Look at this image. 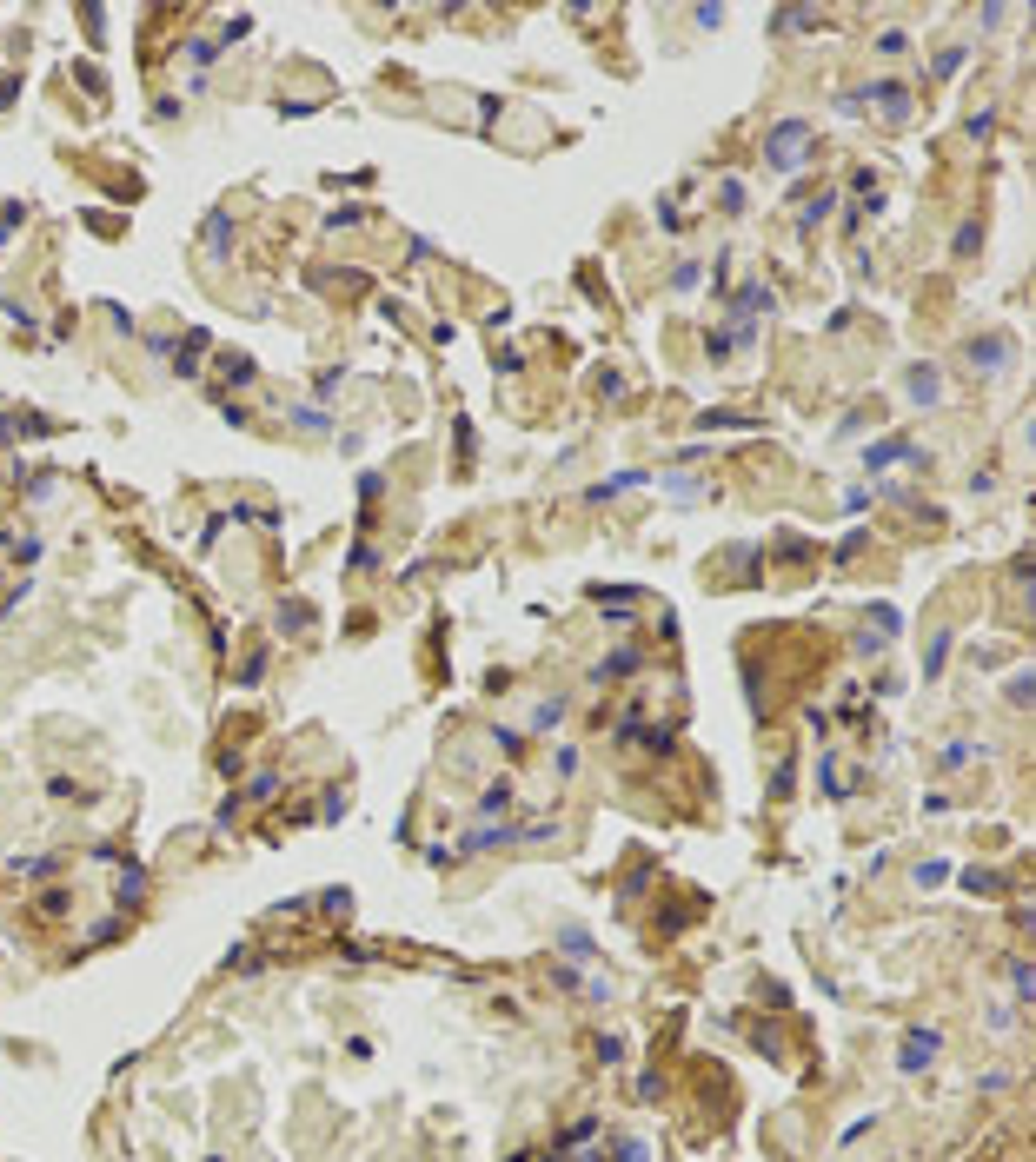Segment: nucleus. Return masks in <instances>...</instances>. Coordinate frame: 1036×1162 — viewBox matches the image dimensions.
Wrapping results in <instances>:
<instances>
[{"label":"nucleus","instance_id":"f257e3e1","mask_svg":"<svg viewBox=\"0 0 1036 1162\" xmlns=\"http://www.w3.org/2000/svg\"><path fill=\"white\" fill-rule=\"evenodd\" d=\"M804 147H810V127H804V120H778L771 140H764V160H771L778 173H797V166H804Z\"/></svg>","mask_w":1036,"mask_h":1162},{"label":"nucleus","instance_id":"f03ea898","mask_svg":"<svg viewBox=\"0 0 1036 1162\" xmlns=\"http://www.w3.org/2000/svg\"><path fill=\"white\" fill-rule=\"evenodd\" d=\"M851 113H863V106H877L884 120H904L910 113V87H897V80H877V87H863V94H851Z\"/></svg>","mask_w":1036,"mask_h":1162},{"label":"nucleus","instance_id":"7ed1b4c3","mask_svg":"<svg viewBox=\"0 0 1036 1162\" xmlns=\"http://www.w3.org/2000/svg\"><path fill=\"white\" fill-rule=\"evenodd\" d=\"M936 1050H943V1036H936V1030H910V1036H904V1056H897V1069H910V1076H917V1069H930V1062H936Z\"/></svg>","mask_w":1036,"mask_h":1162},{"label":"nucleus","instance_id":"20e7f679","mask_svg":"<svg viewBox=\"0 0 1036 1162\" xmlns=\"http://www.w3.org/2000/svg\"><path fill=\"white\" fill-rule=\"evenodd\" d=\"M1003 359H1010V339H1003V332L970 339V366H977V372H1003Z\"/></svg>","mask_w":1036,"mask_h":1162},{"label":"nucleus","instance_id":"39448f33","mask_svg":"<svg viewBox=\"0 0 1036 1162\" xmlns=\"http://www.w3.org/2000/svg\"><path fill=\"white\" fill-rule=\"evenodd\" d=\"M771 306H778V300H771V286H744V293L731 300V312H737V326H758Z\"/></svg>","mask_w":1036,"mask_h":1162},{"label":"nucleus","instance_id":"423d86ee","mask_svg":"<svg viewBox=\"0 0 1036 1162\" xmlns=\"http://www.w3.org/2000/svg\"><path fill=\"white\" fill-rule=\"evenodd\" d=\"M512 797H518V784H512V778L485 784V797H479V817H485V824H492V817H506V810H512Z\"/></svg>","mask_w":1036,"mask_h":1162},{"label":"nucleus","instance_id":"0eeeda50","mask_svg":"<svg viewBox=\"0 0 1036 1162\" xmlns=\"http://www.w3.org/2000/svg\"><path fill=\"white\" fill-rule=\"evenodd\" d=\"M910 399H924V405H936V399H943V385H936V372H930V366H910Z\"/></svg>","mask_w":1036,"mask_h":1162},{"label":"nucleus","instance_id":"6e6552de","mask_svg":"<svg viewBox=\"0 0 1036 1162\" xmlns=\"http://www.w3.org/2000/svg\"><path fill=\"white\" fill-rule=\"evenodd\" d=\"M890 625H897V618H890V611H877V618L857 632V651H884V645H890Z\"/></svg>","mask_w":1036,"mask_h":1162},{"label":"nucleus","instance_id":"1a4fd4ad","mask_svg":"<svg viewBox=\"0 0 1036 1162\" xmlns=\"http://www.w3.org/2000/svg\"><path fill=\"white\" fill-rule=\"evenodd\" d=\"M558 717H565V698H538L531 705V731H552Z\"/></svg>","mask_w":1036,"mask_h":1162},{"label":"nucleus","instance_id":"9d476101","mask_svg":"<svg viewBox=\"0 0 1036 1162\" xmlns=\"http://www.w3.org/2000/svg\"><path fill=\"white\" fill-rule=\"evenodd\" d=\"M890 458H910V439H884V445L870 452V472H877V465H890Z\"/></svg>","mask_w":1036,"mask_h":1162},{"label":"nucleus","instance_id":"9b49d317","mask_svg":"<svg viewBox=\"0 0 1036 1162\" xmlns=\"http://www.w3.org/2000/svg\"><path fill=\"white\" fill-rule=\"evenodd\" d=\"M1010 983H1016V996H1023V1003L1036 996V977H1030V963H1010Z\"/></svg>","mask_w":1036,"mask_h":1162},{"label":"nucleus","instance_id":"f8f14e48","mask_svg":"<svg viewBox=\"0 0 1036 1162\" xmlns=\"http://www.w3.org/2000/svg\"><path fill=\"white\" fill-rule=\"evenodd\" d=\"M565 957L585 963V957H591V936H585V930H565Z\"/></svg>","mask_w":1036,"mask_h":1162},{"label":"nucleus","instance_id":"ddd939ff","mask_svg":"<svg viewBox=\"0 0 1036 1162\" xmlns=\"http://www.w3.org/2000/svg\"><path fill=\"white\" fill-rule=\"evenodd\" d=\"M817 771H824V784H831V797H844V784H851V778H844V764H837V758H824Z\"/></svg>","mask_w":1036,"mask_h":1162},{"label":"nucleus","instance_id":"4468645a","mask_svg":"<svg viewBox=\"0 0 1036 1162\" xmlns=\"http://www.w3.org/2000/svg\"><path fill=\"white\" fill-rule=\"evenodd\" d=\"M1030 684H1036L1030 671H1010V705H1030Z\"/></svg>","mask_w":1036,"mask_h":1162},{"label":"nucleus","instance_id":"2eb2a0df","mask_svg":"<svg viewBox=\"0 0 1036 1162\" xmlns=\"http://www.w3.org/2000/svg\"><path fill=\"white\" fill-rule=\"evenodd\" d=\"M492 744H499L506 758H518V744H525V731H492Z\"/></svg>","mask_w":1036,"mask_h":1162},{"label":"nucleus","instance_id":"dca6fc26","mask_svg":"<svg viewBox=\"0 0 1036 1162\" xmlns=\"http://www.w3.org/2000/svg\"><path fill=\"white\" fill-rule=\"evenodd\" d=\"M618 1162H645V1142H632V1136H618Z\"/></svg>","mask_w":1036,"mask_h":1162}]
</instances>
